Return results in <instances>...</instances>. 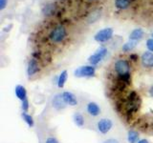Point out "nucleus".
I'll list each match as a JSON object with an SVG mask.
<instances>
[{
    "instance_id": "nucleus-1",
    "label": "nucleus",
    "mask_w": 153,
    "mask_h": 143,
    "mask_svg": "<svg viewBox=\"0 0 153 143\" xmlns=\"http://www.w3.org/2000/svg\"><path fill=\"white\" fill-rule=\"evenodd\" d=\"M90 128L98 133L99 136L105 137L111 136L117 129V121L110 114H102L90 123Z\"/></svg>"
},
{
    "instance_id": "nucleus-2",
    "label": "nucleus",
    "mask_w": 153,
    "mask_h": 143,
    "mask_svg": "<svg viewBox=\"0 0 153 143\" xmlns=\"http://www.w3.org/2000/svg\"><path fill=\"white\" fill-rule=\"evenodd\" d=\"M80 105V108L82 109V111L85 113V114L88 116L91 121L102 116V108L100 103L95 101V100H85L84 102H81Z\"/></svg>"
},
{
    "instance_id": "nucleus-3",
    "label": "nucleus",
    "mask_w": 153,
    "mask_h": 143,
    "mask_svg": "<svg viewBox=\"0 0 153 143\" xmlns=\"http://www.w3.org/2000/svg\"><path fill=\"white\" fill-rule=\"evenodd\" d=\"M113 69L119 77H123V76H126V75H131L130 74L131 66L127 59H124V58L117 59L114 62Z\"/></svg>"
},
{
    "instance_id": "nucleus-4",
    "label": "nucleus",
    "mask_w": 153,
    "mask_h": 143,
    "mask_svg": "<svg viewBox=\"0 0 153 143\" xmlns=\"http://www.w3.org/2000/svg\"><path fill=\"white\" fill-rule=\"evenodd\" d=\"M72 119H73L74 124L78 128H80V129L90 128L91 120L88 118V116H86L85 113L82 111V109H81V108L76 109V111L73 113Z\"/></svg>"
},
{
    "instance_id": "nucleus-5",
    "label": "nucleus",
    "mask_w": 153,
    "mask_h": 143,
    "mask_svg": "<svg viewBox=\"0 0 153 143\" xmlns=\"http://www.w3.org/2000/svg\"><path fill=\"white\" fill-rule=\"evenodd\" d=\"M67 37V30L66 28L59 24V25H56L53 30L51 31L49 38L50 40L55 43V44H59V43L63 42Z\"/></svg>"
},
{
    "instance_id": "nucleus-6",
    "label": "nucleus",
    "mask_w": 153,
    "mask_h": 143,
    "mask_svg": "<svg viewBox=\"0 0 153 143\" xmlns=\"http://www.w3.org/2000/svg\"><path fill=\"white\" fill-rule=\"evenodd\" d=\"M61 97L63 98V101L65 102L67 107H79L81 101L79 97L72 91H62L60 92Z\"/></svg>"
},
{
    "instance_id": "nucleus-7",
    "label": "nucleus",
    "mask_w": 153,
    "mask_h": 143,
    "mask_svg": "<svg viewBox=\"0 0 153 143\" xmlns=\"http://www.w3.org/2000/svg\"><path fill=\"white\" fill-rule=\"evenodd\" d=\"M74 74L76 77L79 78H86V77H92L96 74V66L93 65H83L76 68L74 71Z\"/></svg>"
},
{
    "instance_id": "nucleus-8",
    "label": "nucleus",
    "mask_w": 153,
    "mask_h": 143,
    "mask_svg": "<svg viewBox=\"0 0 153 143\" xmlns=\"http://www.w3.org/2000/svg\"><path fill=\"white\" fill-rule=\"evenodd\" d=\"M108 55V50L106 47H100L99 49L96 51L93 55H91L88 57V62L90 65L93 66H97L98 64H100L105 57Z\"/></svg>"
},
{
    "instance_id": "nucleus-9",
    "label": "nucleus",
    "mask_w": 153,
    "mask_h": 143,
    "mask_svg": "<svg viewBox=\"0 0 153 143\" xmlns=\"http://www.w3.org/2000/svg\"><path fill=\"white\" fill-rule=\"evenodd\" d=\"M114 31L112 28H104L96 32V35H94V40L98 43L108 42L110 39H112Z\"/></svg>"
},
{
    "instance_id": "nucleus-10",
    "label": "nucleus",
    "mask_w": 153,
    "mask_h": 143,
    "mask_svg": "<svg viewBox=\"0 0 153 143\" xmlns=\"http://www.w3.org/2000/svg\"><path fill=\"white\" fill-rule=\"evenodd\" d=\"M50 105H51V107L56 112L63 111L64 109L67 108L65 102L63 101V98H62V97H61L60 92L56 93L52 95L51 100H50Z\"/></svg>"
},
{
    "instance_id": "nucleus-11",
    "label": "nucleus",
    "mask_w": 153,
    "mask_h": 143,
    "mask_svg": "<svg viewBox=\"0 0 153 143\" xmlns=\"http://www.w3.org/2000/svg\"><path fill=\"white\" fill-rule=\"evenodd\" d=\"M40 72V66L36 58H31L27 64V74L29 77L37 74Z\"/></svg>"
},
{
    "instance_id": "nucleus-12",
    "label": "nucleus",
    "mask_w": 153,
    "mask_h": 143,
    "mask_svg": "<svg viewBox=\"0 0 153 143\" xmlns=\"http://www.w3.org/2000/svg\"><path fill=\"white\" fill-rule=\"evenodd\" d=\"M141 65L146 69H152L153 68V52H143L140 57Z\"/></svg>"
},
{
    "instance_id": "nucleus-13",
    "label": "nucleus",
    "mask_w": 153,
    "mask_h": 143,
    "mask_svg": "<svg viewBox=\"0 0 153 143\" xmlns=\"http://www.w3.org/2000/svg\"><path fill=\"white\" fill-rule=\"evenodd\" d=\"M14 94H16V98L20 100V101H23L24 99L28 98V94L25 86L20 84L16 86V88H14Z\"/></svg>"
},
{
    "instance_id": "nucleus-14",
    "label": "nucleus",
    "mask_w": 153,
    "mask_h": 143,
    "mask_svg": "<svg viewBox=\"0 0 153 143\" xmlns=\"http://www.w3.org/2000/svg\"><path fill=\"white\" fill-rule=\"evenodd\" d=\"M143 35H145V32H143V29L141 28H137V29H134V30L129 33V40H132V41H140L141 39H143Z\"/></svg>"
},
{
    "instance_id": "nucleus-15",
    "label": "nucleus",
    "mask_w": 153,
    "mask_h": 143,
    "mask_svg": "<svg viewBox=\"0 0 153 143\" xmlns=\"http://www.w3.org/2000/svg\"><path fill=\"white\" fill-rule=\"evenodd\" d=\"M140 139V133L138 131L134 130V129H130V130L127 131L126 140L128 143H138V141Z\"/></svg>"
},
{
    "instance_id": "nucleus-16",
    "label": "nucleus",
    "mask_w": 153,
    "mask_h": 143,
    "mask_svg": "<svg viewBox=\"0 0 153 143\" xmlns=\"http://www.w3.org/2000/svg\"><path fill=\"white\" fill-rule=\"evenodd\" d=\"M67 79H68V72H67L66 70H64V71L61 72L59 76H57V79H56V86H57V88H59V89H63Z\"/></svg>"
},
{
    "instance_id": "nucleus-17",
    "label": "nucleus",
    "mask_w": 153,
    "mask_h": 143,
    "mask_svg": "<svg viewBox=\"0 0 153 143\" xmlns=\"http://www.w3.org/2000/svg\"><path fill=\"white\" fill-rule=\"evenodd\" d=\"M100 143H123V140L120 136L113 133V135H111V136L102 137Z\"/></svg>"
},
{
    "instance_id": "nucleus-18",
    "label": "nucleus",
    "mask_w": 153,
    "mask_h": 143,
    "mask_svg": "<svg viewBox=\"0 0 153 143\" xmlns=\"http://www.w3.org/2000/svg\"><path fill=\"white\" fill-rule=\"evenodd\" d=\"M21 117L23 119V121L25 122L28 127L30 128H33V126H35V119H33V117L31 116L29 113H25V112H22L21 114Z\"/></svg>"
},
{
    "instance_id": "nucleus-19",
    "label": "nucleus",
    "mask_w": 153,
    "mask_h": 143,
    "mask_svg": "<svg viewBox=\"0 0 153 143\" xmlns=\"http://www.w3.org/2000/svg\"><path fill=\"white\" fill-rule=\"evenodd\" d=\"M137 44H138V42L129 40V41L124 43V44H123V46H122V51L123 52H132L134 49H135Z\"/></svg>"
},
{
    "instance_id": "nucleus-20",
    "label": "nucleus",
    "mask_w": 153,
    "mask_h": 143,
    "mask_svg": "<svg viewBox=\"0 0 153 143\" xmlns=\"http://www.w3.org/2000/svg\"><path fill=\"white\" fill-rule=\"evenodd\" d=\"M115 6L119 10H126L130 6V0H115Z\"/></svg>"
},
{
    "instance_id": "nucleus-21",
    "label": "nucleus",
    "mask_w": 153,
    "mask_h": 143,
    "mask_svg": "<svg viewBox=\"0 0 153 143\" xmlns=\"http://www.w3.org/2000/svg\"><path fill=\"white\" fill-rule=\"evenodd\" d=\"M42 143H60V142L59 140V138L54 133H48L43 138Z\"/></svg>"
},
{
    "instance_id": "nucleus-22",
    "label": "nucleus",
    "mask_w": 153,
    "mask_h": 143,
    "mask_svg": "<svg viewBox=\"0 0 153 143\" xmlns=\"http://www.w3.org/2000/svg\"><path fill=\"white\" fill-rule=\"evenodd\" d=\"M55 4H49V5H46L43 9V13L45 14V15H50V14L54 13L55 12Z\"/></svg>"
},
{
    "instance_id": "nucleus-23",
    "label": "nucleus",
    "mask_w": 153,
    "mask_h": 143,
    "mask_svg": "<svg viewBox=\"0 0 153 143\" xmlns=\"http://www.w3.org/2000/svg\"><path fill=\"white\" fill-rule=\"evenodd\" d=\"M21 109H22V112H25V113L29 112V109H30V102H29L28 98L24 99L23 101H21Z\"/></svg>"
},
{
    "instance_id": "nucleus-24",
    "label": "nucleus",
    "mask_w": 153,
    "mask_h": 143,
    "mask_svg": "<svg viewBox=\"0 0 153 143\" xmlns=\"http://www.w3.org/2000/svg\"><path fill=\"white\" fill-rule=\"evenodd\" d=\"M146 46L147 48L148 52H153V38H148V39L146 40Z\"/></svg>"
},
{
    "instance_id": "nucleus-25",
    "label": "nucleus",
    "mask_w": 153,
    "mask_h": 143,
    "mask_svg": "<svg viewBox=\"0 0 153 143\" xmlns=\"http://www.w3.org/2000/svg\"><path fill=\"white\" fill-rule=\"evenodd\" d=\"M8 3V0H0V11H3V10L6 8Z\"/></svg>"
},
{
    "instance_id": "nucleus-26",
    "label": "nucleus",
    "mask_w": 153,
    "mask_h": 143,
    "mask_svg": "<svg viewBox=\"0 0 153 143\" xmlns=\"http://www.w3.org/2000/svg\"><path fill=\"white\" fill-rule=\"evenodd\" d=\"M129 59H130V61L136 62V61L139 59V56H138L136 54H131V55H130V56H129Z\"/></svg>"
},
{
    "instance_id": "nucleus-27",
    "label": "nucleus",
    "mask_w": 153,
    "mask_h": 143,
    "mask_svg": "<svg viewBox=\"0 0 153 143\" xmlns=\"http://www.w3.org/2000/svg\"><path fill=\"white\" fill-rule=\"evenodd\" d=\"M147 92H148V94H149V97L153 98V84L149 87V89L147 90Z\"/></svg>"
},
{
    "instance_id": "nucleus-28",
    "label": "nucleus",
    "mask_w": 153,
    "mask_h": 143,
    "mask_svg": "<svg viewBox=\"0 0 153 143\" xmlns=\"http://www.w3.org/2000/svg\"><path fill=\"white\" fill-rule=\"evenodd\" d=\"M138 143H150V141L148 140L147 138H141V139L138 141Z\"/></svg>"
},
{
    "instance_id": "nucleus-29",
    "label": "nucleus",
    "mask_w": 153,
    "mask_h": 143,
    "mask_svg": "<svg viewBox=\"0 0 153 143\" xmlns=\"http://www.w3.org/2000/svg\"><path fill=\"white\" fill-rule=\"evenodd\" d=\"M152 38H153V33H152Z\"/></svg>"
}]
</instances>
